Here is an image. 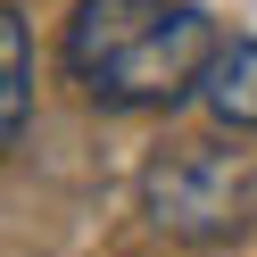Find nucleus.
I'll return each instance as SVG.
<instances>
[{
	"instance_id": "f257e3e1",
	"label": "nucleus",
	"mask_w": 257,
	"mask_h": 257,
	"mask_svg": "<svg viewBox=\"0 0 257 257\" xmlns=\"http://www.w3.org/2000/svg\"><path fill=\"white\" fill-rule=\"evenodd\" d=\"M216 58V25L191 0H75L58 67L91 108H174L199 91Z\"/></svg>"
},
{
	"instance_id": "f03ea898",
	"label": "nucleus",
	"mask_w": 257,
	"mask_h": 257,
	"mask_svg": "<svg viewBox=\"0 0 257 257\" xmlns=\"http://www.w3.org/2000/svg\"><path fill=\"white\" fill-rule=\"evenodd\" d=\"M141 216L191 249L240 240L257 224V150H240V133L232 141H216V133L158 141L141 166Z\"/></svg>"
},
{
	"instance_id": "7ed1b4c3",
	"label": "nucleus",
	"mask_w": 257,
	"mask_h": 257,
	"mask_svg": "<svg viewBox=\"0 0 257 257\" xmlns=\"http://www.w3.org/2000/svg\"><path fill=\"white\" fill-rule=\"evenodd\" d=\"M199 100H207V116H216L224 133H257V42L249 34L216 42V58H207V75H199Z\"/></svg>"
},
{
	"instance_id": "20e7f679",
	"label": "nucleus",
	"mask_w": 257,
	"mask_h": 257,
	"mask_svg": "<svg viewBox=\"0 0 257 257\" xmlns=\"http://www.w3.org/2000/svg\"><path fill=\"white\" fill-rule=\"evenodd\" d=\"M34 133V42H25V9H0V141L25 150Z\"/></svg>"
}]
</instances>
